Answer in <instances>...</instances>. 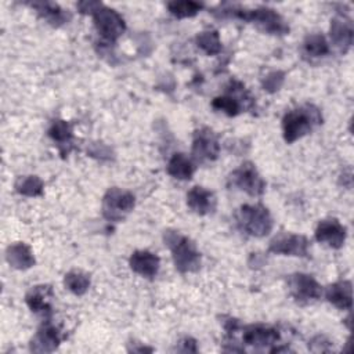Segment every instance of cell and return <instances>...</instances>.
Here are the masks:
<instances>
[{"label":"cell","mask_w":354,"mask_h":354,"mask_svg":"<svg viewBox=\"0 0 354 354\" xmlns=\"http://www.w3.org/2000/svg\"><path fill=\"white\" fill-rule=\"evenodd\" d=\"M325 297L329 303L340 310H350L353 304L351 299V282L347 279L337 281L326 288Z\"/></svg>","instance_id":"obj_18"},{"label":"cell","mask_w":354,"mask_h":354,"mask_svg":"<svg viewBox=\"0 0 354 354\" xmlns=\"http://www.w3.org/2000/svg\"><path fill=\"white\" fill-rule=\"evenodd\" d=\"M64 285L72 293L82 296L87 292V289L90 286V277H88V274H86L82 270H72L65 274Z\"/></svg>","instance_id":"obj_24"},{"label":"cell","mask_w":354,"mask_h":354,"mask_svg":"<svg viewBox=\"0 0 354 354\" xmlns=\"http://www.w3.org/2000/svg\"><path fill=\"white\" fill-rule=\"evenodd\" d=\"M203 8V3L192 0H176L167 3V10L177 18L195 17Z\"/></svg>","instance_id":"obj_26"},{"label":"cell","mask_w":354,"mask_h":354,"mask_svg":"<svg viewBox=\"0 0 354 354\" xmlns=\"http://www.w3.org/2000/svg\"><path fill=\"white\" fill-rule=\"evenodd\" d=\"M187 205L194 213L205 216L216 210L217 199L212 191L195 185L187 192Z\"/></svg>","instance_id":"obj_13"},{"label":"cell","mask_w":354,"mask_h":354,"mask_svg":"<svg viewBox=\"0 0 354 354\" xmlns=\"http://www.w3.org/2000/svg\"><path fill=\"white\" fill-rule=\"evenodd\" d=\"M288 288L292 297L299 303H310L322 296V288L313 275L296 272L288 277Z\"/></svg>","instance_id":"obj_7"},{"label":"cell","mask_w":354,"mask_h":354,"mask_svg":"<svg viewBox=\"0 0 354 354\" xmlns=\"http://www.w3.org/2000/svg\"><path fill=\"white\" fill-rule=\"evenodd\" d=\"M30 7L35 8L37 14L53 26H59L69 19V14L53 1H33L30 3Z\"/></svg>","instance_id":"obj_20"},{"label":"cell","mask_w":354,"mask_h":354,"mask_svg":"<svg viewBox=\"0 0 354 354\" xmlns=\"http://www.w3.org/2000/svg\"><path fill=\"white\" fill-rule=\"evenodd\" d=\"M308 239L299 234L281 232L278 234L268 246V250L275 254L283 256H299L304 257L308 254Z\"/></svg>","instance_id":"obj_9"},{"label":"cell","mask_w":354,"mask_h":354,"mask_svg":"<svg viewBox=\"0 0 354 354\" xmlns=\"http://www.w3.org/2000/svg\"><path fill=\"white\" fill-rule=\"evenodd\" d=\"M283 77H285V75H283L282 72H279V71L270 73V75L263 80V87H264V90H267V91H270V93H274V91L279 90V87H281L282 83H283Z\"/></svg>","instance_id":"obj_28"},{"label":"cell","mask_w":354,"mask_h":354,"mask_svg":"<svg viewBox=\"0 0 354 354\" xmlns=\"http://www.w3.org/2000/svg\"><path fill=\"white\" fill-rule=\"evenodd\" d=\"M180 346L183 347H178L177 350L178 351H183V353H196L198 348H196V342L192 339V337H185L180 342Z\"/></svg>","instance_id":"obj_30"},{"label":"cell","mask_w":354,"mask_h":354,"mask_svg":"<svg viewBox=\"0 0 354 354\" xmlns=\"http://www.w3.org/2000/svg\"><path fill=\"white\" fill-rule=\"evenodd\" d=\"M346 235V227L336 218H326L319 221L315 230V239L333 249L343 246Z\"/></svg>","instance_id":"obj_11"},{"label":"cell","mask_w":354,"mask_h":354,"mask_svg":"<svg viewBox=\"0 0 354 354\" xmlns=\"http://www.w3.org/2000/svg\"><path fill=\"white\" fill-rule=\"evenodd\" d=\"M165 245H167L171 252V257L177 271L187 274L199 270L201 253L189 238L181 235L177 231L167 230L165 232Z\"/></svg>","instance_id":"obj_2"},{"label":"cell","mask_w":354,"mask_h":354,"mask_svg":"<svg viewBox=\"0 0 354 354\" xmlns=\"http://www.w3.org/2000/svg\"><path fill=\"white\" fill-rule=\"evenodd\" d=\"M101 6H102V3H100V1H80V3H77V8L83 14H93Z\"/></svg>","instance_id":"obj_29"},{"label":"cell","mask_w":354,"mask_h":354,"mask_svg":"<svg viewBox=\"0 0 354 354\" xmlns=\"http://www.w3.org/2000/svg\"><path fill=\"white\" fill-rule=\"evenodd\" d=\"M195 41H196V46L202 51H205L207 55H216L221 53L223 46H221V40L217 30H203L196 36Z\"/></svg>","instance_id":"obj_25"},{"label":"cell","mask_w":354,"mask_h":354,"mask_svg":"<svg viewBox=\"0 0 354 354\" xmlns=\"http://www.w3.org/2000/svg\"><path fill=\"white\" fill-rule=\"evenodd\" d=\"M15 191L25 196H40L43 195L44 183L37 176H21L14 184Z\"/></svg>","instance_id":"obj_23"},{"label":"cell","mask_w":354,"mask_h":354,"mask_svg":"<svg viewBox=\"0 0 354 354\" xmlns=\"http://www.w3.org/2000/svg\"><path fill=\"white\" fill-rule=\"evenodd\" d=\"M239 227L252 236H266L272 230V217L263 205H242L236 213Z\"/></svg>","instance_id":"obj_3"},{"label":"cell","mask_w":354,"mask_h":354,"mask_svg":"<svg viewBox=\"0 0 354 354\" xmlns=\"http://www.w3.org/2000/svg\"><path fill=\"white\" fill-rule=\"evenodd\" d=\"M321 123V111L313 104H304L285 113L282 119L283 138L288 144H292L313 131V129Z\"/></svg>","instance_id":"obj_1"},{"label":"cell","mask_w":354,"mask_h":354,"mask_svg":"<svg viewBox=\"0 0 354 354\" xmlns=\"http://www.w3.org/2000/svg\"><path fill=\"white\" fill-rule=\"evenodd\" d=\"M246 95L245 87L239 82H231V88L225 95H218L212 101V106L216 111H221L228 116H236L241 112V101L239 97Z\"/></svg>","instance_id":"obj_15"},{"label":"cell","mask_w":354,"mask_h":354,"mask_svg":"<svg viewBox=\"0 0 354 354\" xmlns=\"http://www.w3.org/2000/svg\"><path fill=\"white\" fill-rule=\"evenodd\" d=\"M129 264L136 274L145 278H152L158 274L160 259L149 250H136L131 253Z\"/></svg>","instance_id":"obj_16"},{"label":"cell","mask_w":354,"mask_h":354,"mask_svg":"<svg viewBox=\"0 0 354 354\" xmlns=\"http://www.w3.org/2000/svg\"><path fill=\"white\" fill-rule=\"evenodd\" d=\"M136 198L131 192L118 187L109 188L102 199V214L109 221H122L133 210Z\"/></svg>","instance_id":"obj_4"},{"label":"cell","mask_w":354,"mask_h":354,"mask_svg":"<svg viewBox=\"0 0 354 354\" xmlns=\"http://www.w3.org/2000/svg\"><path fill=\"white\" fill-rule=\"evenodd\" d=\"M62 340L59 329L50 321H46L36 332L30 342V350L35 353H51Z\"/></svg>","instance_id":"obj_12"},{"label":"cell","mask_w":354,"mask_h":354,"mask_svg":"<svg viewBox=\"0 0 354 354\" xmlns=\"http://www.w3.org/2000/svg\"><path fill=\"white\" fill-rule=\"evenodd\" d=\"M51 299H53L51 288L46 285H39L32 288L25 296V301L33 313L43 314L47 317L51 314V303H50Z\"/></svg>","instance_id":"obj_17"},{"label":"cell","mask_w":354,"mask_h":354,"mask_svg":"<svg viewBox=\"0 0 354 354\" xmlns=\"http://www.w3.org/2000/svg\"><path fill=\"white\" fill-rule=\"evenodd\" d=\"M48 136L53 138L59 147L61 145H71L72 140V127L68 122L62 119H57L51 123L48 129Z\"/></svg>","instance_id":"obj_27"},{"label":"cell","mask_w":354,"mask_h":354,"mask_svg":"<svg viewBox=\"0 0 354 354\" xmlns=\"http://www.w3.org/2000/svg\"><path fill=\"white\" fill-rule=\"evenodd\" d=\"M332 43L343 53H346L353 44V24L346 15H336L330 21L329 29Z\"/></svg>","instance_id":"obj_14"},{"label":"cell","mask_w":354,"mask_h":354,"mask_svg":"<svg viewBox=\"0 0 354 354\" xmlns=\"http://www.w3.org/2000/svg\"><path fill=\"white\" fill-rule=\"evenodd\" d=\"M218 152H220L218 140L210 129L202 127L199 130H195L194 138H192V149H191V155L194 160L199 163L212 162L217 159Z\"/></svg>","instance_id":"obj_8"},{"label":"cell","mask_w":354,"mask_h":354,"mask_svg":"<svg viewBox=\"0 0 354 354\" xmlns=\"http://www.w3.org/2000/svg\"><path fill=\"white\" fill-rule=\"evenodd\" d=\"M301 48H303V54L310 58L322 57L329 53V44L326 39L319 33H311L306 36Z\"/></svg>","instance_id":"obj_22"},{"label":"cell","mask_w":354,"mask_h":354,"mask_svg":"<svg viewBox=\"0 0 354 354\" xmlns=\"http://www.w3.org/2000/svg\"><path fill=\"white\" fill-rule=\"evenodd\" d=\"M6 259L8 264L17 270H26L35 266V256L30 248L22 242L10 245L6 252Z\"/></svg>","instance_id":"obj_19"},{"label":"cell","mask_w":354,"mask_h":354,"mask_svg":"<svg viewBox=\"0 0 354 354\" xmlns=\"http://www.w3.org/2000/svg\"><path fill=\"white\" fill-rule=\"evenodd\" d=\"M228 187L238 188L250 196H259L266 191V181L253 163L245 162L228 176Z\"/></svg>","instance_id":"obj_6"},{"label":"cell","mask_w":354,"mask_h":354,"mask_svg":"<svg viewBox=\"0 0 354 354\" xmlns=\"http://www.w3.org/2000/svg\"><path fill=\"white\" fill-rule=\"evenodd\" d=\"M279 340V330L270 325L253 324L248 325L242 330V342L253 347L274 346Z\"/></svg>","instance_id":"obj_10"},{"label":"cell","mask_w":354,"mask_h":354,"mask_svg":"<svg viewBox=\"0 0 354 354\" xmlns=\"http://www.w3.org/2000/svg\"><path fill=\"white\" fill-rule=\"evenodd\" d=\"M91 15L98 35L106 43H115L126 30V24L122 15L104 4Z\"/></svg>","instance_id":"obj_5"},{"label":"cell","mask_w":354,"mask_h":354,"mask_svg":"<svg viewBox=\"0 0 354 354\" xmlns=\"http://www.w3.org/2000/svg\"><path fill=\"white\" fill-rule=\"evenodd\" d=\"M167 173L177 180H189L195 171L192 160L184 153H174L166 167Z\"/></svg>","instance_id":"obj_21"}]
</instances>
